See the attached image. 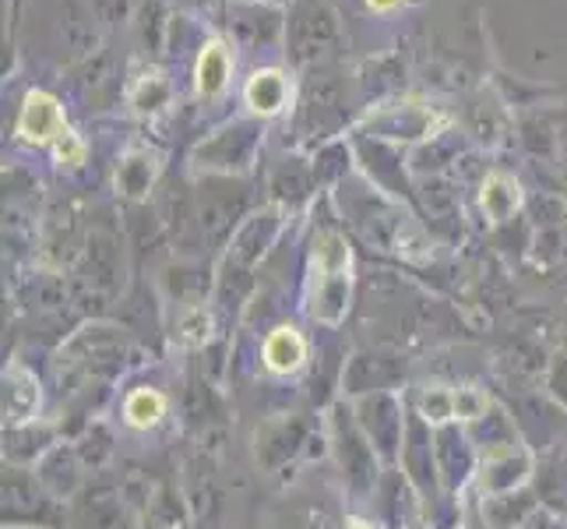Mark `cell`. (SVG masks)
<instances>
[{
  "mask_svg": "<svg viewBox=\"0 0 567 529\" xmlns=\"http://www.w3.org/2000/svg\"><path fill=\"white\" fill-rule=\"evenodd\" d=\"M166 414V403L159 391H152V388H142V391H134V396L127 399V420L134 427H152V424H159V417Z\"/></svg>",
  "mask_w": 567,
  "mask_h": 529,
  "instance_id": "5",
  "label": "cell"
},
{
  "mask_svg": "<svg viewBox=\"0 0 567 529\" xmlns=\"http://www.w3.org/2000/svg\"><path fill=\"white\" fill-rule=\"evenodd\" d=\"M307 357V346L300 339V332L292 328H276L265 343V364L271 370H279V375H286V370H297Z\"/></svg>",
  "mask_w": 567,
  "mask_h": 529,
  "instance_id": "2",
  "label": "cell"
},
{
  "mask_svg": "<svg viewBox=\"0 0 567 529\" xmlns=\"http://www.w3.org/2000/svg\"><path fill=\"white\" fill-rule=\"evenodd\" d=\"M483 208L494 215V220H507L518 208V187L507 181L504 173H494L483 187Z\"/></svg>",
  "mask_w": 567,
  "mask_h": 529,
  "instance_id": "4",
  "label": "cell"
},
{
  "mask_svg": "<svg viewBox=\"0 0 567 529\" xmlns=\"http://www.w3.org/2000/svg\"><path fill=\"white\" fill-rule=\"evenodd\" d=\"M247 100L258 113H276L286 103V82L279 71H261L250 78L247 85Z\"/></svg>",
  "mask_w": 567,
  "mask_h": 529,
  "instance_id": "3",
  "label": "cell"
},
{
  "mask_svg": "<svg viewBox=\"0 0 567 529\" xmlns=\"http://www.w3.org/2000/svg\"><path fill=\"white\" fill-rule=\"evenodd\" d=\"M56 155H61L64 163H82L85 149H82V142L74 139V134H64V139H61V145H56Z\"/></svg>",
  "mask_w": 567,
  "mask_h": 529,
  "instance_id": "8",
  "label": "cell"
},
{
  "mask_svg": "<svg viewBox=\"0 0 567 529\" xmlns=\"http://www.w3.org/2000/svg\"><path fill=\"white\" fill-rule=\"evenodd\" d=\"M395 0H370V8H391Z\"/></svg>",
  "mask_w": 567,
  "mask_h": 529,
  "instance_id": "9",
  "label": "cell"
},
{
  "mask_svg": "<svg viewBox=\"0 0 567 529\" xmlns=\"http://www.w3.org/2000/svg\"><path fill=\"white\" fill-rule=\"evenodd\" d=\"M226 74H229V61H226V50L223 47H208L202 53V64H198V85L205 95H215L226 85Z\"/></svg>",
  "mask_w": 567,
  "mask_h": 529,
  "instance_id": "6",
  "label": "cell"
},
{
  "mask_svg": "<svg viewBox=\"0 0 567 529\" xmlns=\"http://www.w3.org/2000/svg\"><path fill=\"white\" fill-rule=\"evenodd\" d=\"M483 406H486V399L480 391H458V396H452V414H458V417H480Z\"/></svg>",
  "mask_w": 567,
  "mask_h": 529,
  "instance_id": "7",
  "label": "cell"
},
{
  "mask_svg": "<svg viewBox=\"0 0 567 529\" xmlns=\"http://www.w3.org/2000/svg\"><path fill=\"white\" fill-rule=\"evenodd\" d=\"M18 128H22L25 139L47 142V139H53V134L64 131V113L50 100V95L32 92L25 100V110H22V121H18Z\"/></svg>",
  "mask_w": 567,
  "mask_h": 529,
  "instance_id": "1",
  "label": "cell"
}]
</instances>
